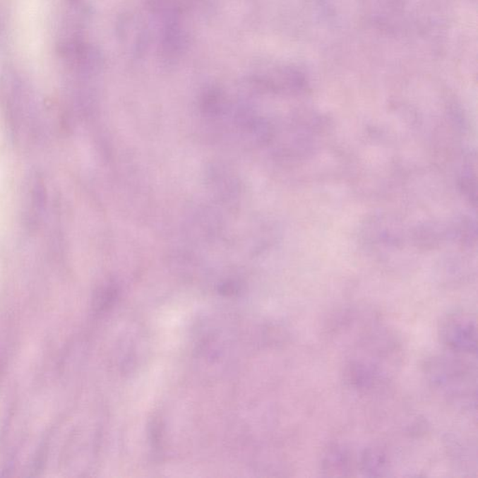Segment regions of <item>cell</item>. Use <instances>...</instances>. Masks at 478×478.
Returning <instances> with one entry per match:
<instances>
[{
	"label": "cell",
	"mask_w": 478,
	"mask_h": 478,
	"mask_svg": "<svg viewBox=\"0 0 478 478\" xmlns=\"http://www.w3.org/2000/svg\"><path fill=\"white\" fill-rule=\"evenodd\" d=\"M445 343L455 352L476 353V325L469 316L452 315L441 329Z\"/></svg>",
	"instance_id": "obj_1"
},
{
	"label": "cell",
	"mask_w": 478,
	"mask_h": 478,
	"mask_svg": "<svg viewBox=\"0 0 478 478\" xmlns=\"http://www.w3.org/2000/svg\"><path fill=\"white\" fill-rule=\"evenodd\" d=\"M364 465L368 472L381 471L383 470L384 460H382L381 455L371 451L364 457Z\"/></svg>",
	"instance_id": "obj_2"
}]
</instances>
